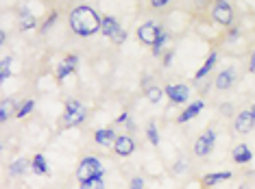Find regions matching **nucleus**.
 Masks as SVG:
<instances>
[{
    "label": "nucleus",
    "mask_w": 255,
    "mask_h": 189,
    "mask_svg": "<svg viewBox=\"0 0 255 189\" xmlns=\"http://www.w3.org/2000/svg\"><path fill=\"white\" fill-rule=\"evenodd\" d=\"M249 72L255 74V50L251 53V59H249Z\"/></svg>",
    "instance_id": "obj_39"
},
{
    "label": "nucleus",
    "mask_w": 255,
    "mask_h": 189,
    "mask_svg": "<svg viewBox=\"0 0 255 189\" xmlns=\"http://www.w3.org/2000/svg\"><path fill=\"white\" fill-rule=\"evenodd\" d=\"M31 170H33V174H39V176H46L48 174V163H46V157L42 152L39 154H35V157H33V161H31Z\"/></svg>",
    "instance_id": "obj_21"
},
{
    "label": "nucleus",
    "mask_w": 255,
    "mask_h": 189,
    "mask_svg": "<svg viewBox=\"0 0 255 189\" xmlns=\"http://www.w3.org/2000/svg\"><path fill=\"white\" fill-rule=\"evenodd\" d=\"M168 4H170L168 0H153V2H150V7H153V9H164V7H168Z\"/></svg>",
    "instance_id": "obj_38"
},
{
    "label": "nucleus",
    "mask_w": 255,
    "mask_h": 189,
    "mask_svg": "<svg viewBox=\"0 0 255 189\" xmlns=\"http://www.w3.org/2000/svg\"><path fill=\"white\" fill-rule=\"evenodd\" d=\"M79 189H105V181L94 179V181H88V183H81Z\"/></svg>",
    "instance_id": "obj_29"
},
{
    "label": "nucleus",
    "mask_w": 255,
    "mask_h": 189,
    "mask_svg": "<svg viewBox=\"0 0 255 189\" xmlns=\"http://www.w3.org/2000/svg\"><path fill=\"white\" fill-rule=\"evenodd\" d=\"M11 63H13V57H2V61H0V81L11 78Z\"/></svg>",
    "instance_id": "obj_26"
},
{
    "label": "nucleus",
    "mask_w": 255,
    "mask_h": 189,
    "mask_svg": "<svg viewBox=\"0 0 255 189\" xmlns=\"http://www.w3.org/2000/svg\"><path fill=\"white\" fill-rule=\"evenodd\" d=\"M185 170H188V161H185V159H179V161L172 165V174H183Z\"/></svg>",
    "instance_id": "obj_33"
},
{
    "label": "nucleus",
    "mask_w": 255,
    "mask_h": 189,
    "mask_svg": "<svg viewBox=\"0 0 255 189\" xmlns=\"http://www.w3.org/2000/svg\"><path fill=\"white\" fill-rule=\"evenodd\" d=\"M216 63H218V53L216 50H212L210 55H207V59L203 61V65L196 70V74H194V83H203L207 78V74H210L214 67H216Z\"/></svg>",
    "instance_id": "obj_10"
},
{
    "label": "nucleus",
    "mask_w": 255,
    "mask_h": 189,
    "mask_svg": "<svg viewBox=\"0 0 255 189\" xmlns=\"http://www.w3.org/2000/svg\"><path fill=\"white\" fill-rule=\"evenodd\" d=\"M231 172H210V174H205L201 179V183H203V187H216V185H220L223 181H229L231 179Z\"/></svg>",
    "instance_id": "obj_19"
},
{
    "label": "nucleus",
    "mask_w": 255,
    "mask_h": 189,
    "mask_svg": "<svg viewBox=\"0 0 255 189\" xmlns=\"http://www.w3.org/2000/svg\"><path fill=\"white\" fill-rule=\"evenodd\" d=\"M140 85H142V89L146 91V89H150V87H153L155 83H153V78H150L148 74H144V76H142V83H140Z\"/></svg>",
    "instance_id": "obj_36"
},
{
    "label": "nucleus",
    "mask_w": 255,
    "mask_h": 189,
    "mask_svg": "<svg viewBox=\"0 0 255 189\" xmlns=\"http://www.w3.org/2000/svg\"><path fill=\"white\" fill-rule=\"evenodd\" d=\"M231 159H234V163H238V165H247L253 161V152L247 144H238V146H234V150H231Z\"/></svg>",
    "instance_id": "obj_14"
},
{
    "label": "nucleus",
    "mask_w": 255,
    "mask_h": 189,
    "mask_svg": "<svg viewBox=\"0 0 255 189\" xmlns=\"http://www.w3.org/2000/svg\"><path fill=\"white\" fill-rule=\"evenodd\" d=\"M144 96H146V100L150 102V105H159V102L164 100L166 91L161 89V87H157V85H153V87H150V89L144 91Z\"/></svg>",
    "instance_id": "obj_23"
},
{
    "label": "nucleus",
    "mask_w": 255,
    "mask_h": 189,
    "mask_svg": "<svg viewBox=\"0 0 255 189\" xmlns=\"http://www.w3.org/2000/svg\"><path fill=\"white\" fill-rule=\"evenodd\" d=\"M249 111H251V113H253V118H255V102H253V107L249 109Z\"/></svg>",
    "instance_id": "obj_42"
},
{
    "label": "nucleus",
    "mask_w": 255,
    "mask_h": 189,
    "mask_svg": "<svg viewBox=\"0 0 255 189\" xmlns=\"http://www.w3.org/2000/svg\"><path fill=\"white\" fill-rule=\"evenodd\" d=\"M203 109H205V102H203V100H192L188 105V109L177 116V124H185V122H190V120L199 118V113L203 111Z\"/></svg>",
    "instance_id": "obj_12"
},
{
    "label": "nucleus",
    "mask_w": 255,
    "mask_h": 189,
    "mask_svg": "<svg viewBox=\"0 0 255 189\" xmlns=\"http://www.w3.org/2000/svg\"><path fill=\"white\" fill-rule=\"evenodd\" d=\"M214 146H216V130H214V128H207L201 137H196L192 150H194L196 157L203 159V157H210L212 150H214Z\"/></svg>",
    "instance_id": "obj_5"
},
{
    "label": "nucleus",
    "mask_w": 255,
    "mask_h": 189,
    "mask_svg": "<svg viewBox=\"0 0 255 189\" xmlns=\"http://www.w3.org/2000/svg\"><path fill=\"white\" fill-rule=\"evenodd\" d=\"M166 98L170 100V105H185L190 102V87L183 83H170L164 87Z\"/></svg>",
    "instance_id": "obj_6"
},
{
    "label": "nucleus",
    "mask_w": 255,
    "mask_h": 189,
    "mask_svg": "<svg viewBox=\"0 0 255 189\" xmlns=\"http://www.w3.org/2000/svg\"><path fill=\"white\" fill-rule=\"evenodd\" d=\"M218 111H220V116L229 118V116H234V105H231V102H223V105L218 107Z\"/></svg>",
    "instance_id": "obj_32"
},
{
    "label": "nucleus",
    "mask_w": 255,
    "mask_h": 189,
    "mask_svg": "<svg viewBox=\"0 0 255 189\" xmlns=\"http://www.w3.org/2000/svg\"><path fill=\"white\" fill-rule=\"evenodd\" d=\"M172 61H175V48H168L166 53H164V61H161V65H164V67H170Z\"/></svg>",
    "instance_id": "obj_30"
},
{
    "label": "nucleus",
    "mask_w": 255,
    "mask_h": 189,
    "mask_svg": "<svg viewBox=\"0 0 255 189\" xmlns=\"http://www.w3.org/2000/svg\"><path fill=\"white\" fill-rule=\"evenodd\" d=\"M70 31L79 37H92L96 33H101L103 18L96 13L90 4H79L70 11V18H68Z\"/></svg>",
    "instance_id": "obj_1"
},
{
    "label": "nucleus",
    "mask_w": 255,
    "mask_h": 189,
    "mask_svg": "<svg viewBox=\"0 0 255 189\" xmlns=\"http://www.w3.org/2000/svg\"><path fill=\"white\" fill-rule=\"evenodd\" d=\"M33 109H35V100H33V98H26V100H22V102H20V109H18V113H15V118H18V120H22V118L31 116V113H33Z\"/></svg>",
    "instance_id": "obj_24"
},
{
    "label": "nucleus",
    "mask_w": 255,
    "mask_h": 189,
    "mask_svg": "<svg viewBox=\"0 0 255 189\" xmlns=\"http://www.w3.org/2000/svg\"><path fill=\"white\" fill-rule=\"evenodd\" d=\"M4 44H7V31L2 28V31H0V46H4Z\"/></svg>",
    "instance_id": "obj_41"
},
{
    "label": "nucleus",
    "mask_w": 255,
    "mask_h": 189,
    "mask_svg": "<svg viewBox=\"0 0 255 189\" xmlns=\"http://www.w3.org/2000/svg\"><path fill=\"white\" fill-rule=\"evenodd\" d=\"M85 118H88V109H79V111H72V113H63V126L66 128H74V126L83 124Z\"/></svg>",
    "instance_id": "obj_17"
},
{
    "label": "nucleus",
    "mask_w": 255,
    "mask_h": 189,
    "mask_svg": "<svg viewBox=\"0 0 255 189\" xmlns=\"http://www.w3.org/2000/svg\"><path fill=\"white\" fill-rule=\"evenodd\" d=\"M168 39H170V33L168 31H164L161 35L157 37V42L153 44V48H150V53H153V57L157 59V57H161L164 55V50H166V44H168Z\"/></svg>",
    "instance_id": "obj_22"
},
{
    "label": "nucleus",
    "mask_w": 255,
    "mask_h": 189,
    "mask_svg": "<svg viewBox=\"0 0 255 189\" xmlns=\"http://www.w3.org/2000/svg\"><path fill=\"white\" fill-rule=\"evenodd\" d=\"M57 20H59V11H50V15L44 20L42 28H39V33H42V35H46V33H48L50 28H53V26L57 24Z\"/></svg>",
    "instance_id": "obj_27"
},
{
    "label": "nucleus",
    "mask_w": 255,
    "mask_h": 189,
    "mask_svg": "<svg viewBox=\"0 0 255 189\" xmlns=\"http://www.w3.org/2000/svg\"><path fill=\"white\" fill-rule=\"evenodd\" d=\"M129 120H131L129 111H123V113H120L118 118H116V124H127V122H129Z\"/></svg>",
    "instance_id": "obj_37"
},
{
    "label": "nucleus",
    "mask_w": 255,
    "mask_h": 189,
    "mask_svg": "<svg viewBox=\"0 0 255 189\" xmlns=\"http://www.w3.org/2000/svg\"><path fill=\"white\" fill-rule=\"evenodd\" d=\"M35 26H37V18L33 15L31 9L22 4V7H20V15H18V28L26 33V31H33Z\"/></svg>",
    "instance_id": "obj_13"
},
{
    "label": "nucleus",
    "mask_w": 255,
    "mask_h": 189,
    "mask_svg": "<svg viewBox=\"0 0 255 189\" xmlns=\"http://www.w3.org/2000/svg\"><path fill=\"white\" fill-rule=\"evenodd\" d=\"M79 67V55H66L63 57V61L59 63V65H57V81H66L68 76H70V74H74V70H77Z\"/></svg>",
    "instance_id": "obj_7"
},
{
    "label": "nucleus",
    "mask_w": 255,
    "mask_h": 189,
    "mask_svg": "<svg viewBox=\"0 0 255 189\" xmlns=\"http://www.w3.org/2000/svg\"><path fill=\"white\" fill-rule=\"evenodd\" d=\"M240 35H242V28L240 26H231V28H227V35H225V39H227L229 44H236L238 39H240Z\"/></svg>",
    "instance_id": "obj_28"
},
{
    "label": "nucleus",
    "mask_w": 255,
    "mask_h": 189,
    "mask_svg": "<svg viewBox=\"0 0 255 189\" xmlns=\"http://www.w3.org/2000/svg\"><path fill=\"white\" fill-rule=\"evenodd\" d=\"M120 28H123V26H120L118 18H114V15H103L101 33H103V35H105V37H109V39H112V37L116 35V33L120 31Z\"/></svg>",
    "instance_id": "obj_18"
},
{
    "label": "nucleus",
    "mask_w": 255,
    "mask_h": 189,
    "mask_svg": "<svg viewBox=\"0 0 255 189\" xmlns=\"http://www.w3.org/2000/svg\"><path fill=\"white\" fill-rule=\"evenodd\" d=\"M105 176V168H103L101 159L98 157H83L77 168V181L79 185L81 183H88V181H94V179H103Z\"/></svg>",
    "instance_id": "obj_2"
},
{
    "label": "nucleus",
    "mask_w": 255,
    "mask_h": 189,
    "mask_svg": "<svg viewBox=\"0 0 255 189\" xmlns=\"http://www.w3.org/2000/svg\"><path fill=\"white\" fill-rule=\"evenodd\" d=\"M116 139H118V135H116L114 128H98L94 133V141L103 148H114Z\"/></svg>",
    "instance_id": "obj_15"
},
{
    "label": "nucleus",
    "mask_w": 255,
    "mask_h": 189,
    "mask_svg": "<svg viewBox=\"0 0 255 189\" xmlns=\"http://www.w3.org/2000/svg\"><path fill=\"white\" fill-rule=\"evenodd\" d=\"M129 189H144V179L142 176H133L129 183Z\"/></svg>",
    "instance_id": "obj_35"
},
{
    "label": "nucleus",
    "mask_w": 255,
    "mask_h": 189,
    "mask_svg": "<svg viewBox=\"0 0 255 189\" xmlns=\"http://www.w3.org/2000/svg\"><path fill=\"white\" fill-rule=\"evenodd\" d=\"M125 126H127V130H131V133H133V130H137V128H135V120H129V122H127Z\"/></svg>",
    "instance_id": "obj_40"
},
{
    "label": "nucleus",
    "mask_w": 255,
    "mask_h": 189,
    "mask_svg": "<svg viewBox=\"0 0 255 189\" xmlns=\"http://www.w3.org/2000/svg\"><path fill=\"white\" fill-rule=\"evenodd\" d=\"M79 109H83V105H81V100H77V98H70V100L66 102V113L79 111Z\"/></svg>",
    "instance_id": "obj_31"
},
{
    "label": "nucleus",
    "mask_w": 255,
    "mask_h": 189,
    "mask_svg": "<svg viewBox=\"0 0 255 189\" xmlns=\"http://www.w3.org/2000/svg\"><path fill=\"white\" fill-rule=\"evenodd\" d=\"M114 152L118 154V157H131V154L135 152V141H133V137L118 135V139H116V144H114Z\"/></svg>",
    "instance_id": "obj_9"
},
{
    "label": "nucleus",
    "mask_w": 255,
    "mask_h": 189,
    "mask_svg": "<svg viewBox=\"0 0 255 189\" xmlns=\"http://www.w3.org/2000/svg\"><path fill=\"white\" fill-rule=\"evenodd\" d=\"M212 20L216 22L218 26H223V28H231V26H234V7H231V2H225V0L214 2Z\"/></svg>",
    "instance_id": "obj_3"
},
{
    "label": "nucleus",
    "mask_w": 255,
    "mask_h": 189,
    "mask_svg": "<svg viewBox=\"0 0 255 189\" xmlns=\"http://www.w3.org/2000/svg\"><path fill=\"white\" fill-rule=\"evenodd\" d=\"M18 109H20V102H18V100L4 98L2 102H0V122L4 124L11 116H15V113H18Z\"/></svg>",
    "instance_id": "obj_16"
},
{
    "label": "nucleus",
    "mask_w": 255,
    "mask_h": 189,
    "mask_svg": "<svg viewBox=\"0 0 255 189\" xmlns=\"http://www.w3.org/2000/svg\"><path fill=\"white\" fill-rule=\"evenodd\" d=\"M166 28L161 26V24H157V22H144V24H140L137 26V39L144 44V46H150L153 48V44L157 42V37L164 33Z\"/></svg>",
    "instance_id": "obj_4"
},
{
    "label": "nucleus",
    "mask_w": 255,
    "mask_h": 189,
    "mask_svg": "<svg viewBox=\"0 0 255 189\" xmlns=\"http://www.w3.org/2000/svg\"><path fill=\"white\" fill-rule=\"evenodd\" d=\"M234 128H236V133H242V135L251 133V130L255 128V118H253V113H251V111H240V113H238V116L234 118Z\"/></svg>",
    "instance_id": "obj_8"
},
{
    "label": "nucleus",
    "mask_w": 255,
    "mask_h": 189,
    "mask_svg": "<svg viewBox=\"0 0 255 189\" xmlns=\"http://www.w3.org/2000/svg\"><path fill=\"white\" fill-rule=\"evenodd\" d=\"M28 170H31V161H28V159H24V157L15 159V161L9 165V174H11V176H24Z\"/></svg>",
    "instance_id": "obj_20"
},
{
    "label": "nucleus",
    "mask_w": 255,
    "mask_h": 189,
    "mask_svg": "<svg viewBox=\"0 0 255 189\" xmlns=\"http://www.w3.org/2000/svg\"><path fill=\"white\" fill-rule=\"evenodd\" d=\"M236 67H225L223 72L216 76V81H214V85H216V89H220V91H227V89H231L236 85Z\"/></svg>",
    "instance_id": "obj_11"
},
{
    "label": "nucleus",
    "mask_w": 255,
    "mask_h": 189,
    "mask_svg": "<svg viewBox=\"0 0 255 189\" xmlns=\"http://www.w3.org/2000/svg\"><path fill=\"white\" fill-rule=\"evenodd\" d=\"M146 139L150 146H159V128L155 122H148V126H146Z\"/></svg>",
    "instance_id": "obj_25"
},
{
    "label": "nucleus",
    "mask_w": 255,
    "mask_h": 189,
    "mask_svg": "<svg viewBox=\"0 0 255 189\" xmlns=\"http://www.w3.org/2000/svg\"><path fill=\"white\" fill-rule=\"evenodd\" d=\"M112 42H114L116 46H123V44L127 42V31H125V28H120V31L116 33V35L112 37Z\"/></svg>",
    "instance_id": "obj_34"
}]
</instances>
